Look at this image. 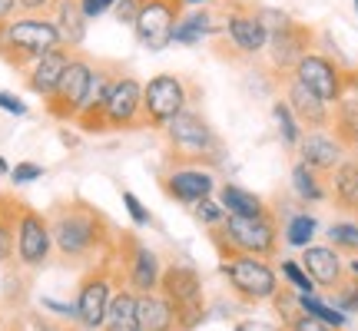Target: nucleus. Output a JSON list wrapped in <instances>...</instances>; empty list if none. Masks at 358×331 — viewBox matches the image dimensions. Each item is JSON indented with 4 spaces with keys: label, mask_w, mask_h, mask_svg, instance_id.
<instances>
[{
    "label": "nucleus",
    "mask_w": 358,
    "mask_h": 331,
    "mask_svg": "<svg viewBox=\"0 0 358 331\" xmlns=\"http://www.w3.org/2000/svg\"><path fill=\"white\" fill-rule=\"evenodd\" d=\"M50 235L53 252L60 255L64 265H93L110 245L116 242L113 222L103 216L100 209L80 196L60 199L50 205Z\"/></svg>",
    "instance_id": "f257e3e1"
},
{
    "label": "nucleus",
    "mask_w": 358,
    "mask_h": 331,
    "mask_svg": "<svg viewBox=\"0 0 358 331\" xmlns=\"http://www.w3.org/2000/svg\"><path fill=\"white\" fill-rule=\"evenodd\" d=\"M169 149V163H196V166H209L216 169L226 159V146L213 123L206 119L199 110L186 106L182 113H176L166 126L159 129Z\"/></svg>",
    "instance_id": "f03ea898"
},
{
    "label": "nucleus",
    "mask_w": 358,
    "mask_h": 331,
    "mask_svg": "<svg viewBox=\"0 0 358 331\" xmlns=\"http://www.w3.org/2000/svg\"><path fill=\"white\" fill-rule=\"evenodd\" d=\"M64 47L50 13H17L0 24V60L13 70H27L37 57Z\"/></svg>",
    "instance_id": "7ed1b4c3"
},
{
    "label": "nucleus",
    "mask_w": 358,
    "mask_h": 331,
    "mask_svg": "<svg viewBox=\"0 0 358 331\" xmlns=\"http://www.w3.org/2000/svg\"><path fill=\"white\" fill-rule=\"evenodd\" d=\"M123 281V272H120V262H116V249L110 245L106 252L93 262V265L83 268L77 285V325L83 331H100L103 328V315H106V305L110 298Z\"/></svg>",
    "instance_id": "20e7f679"
},
{
    "label": "nucleus",
    "mask_w": 358,
    "mask_h": 331,
    "mask_svg": "<svg viewBox=\"0 0 358 331\" xmlns=\"http://www.w3.org/2000/svg\"><path fill=\"white\" fill-rule=\"evenodd\" d=\"M213 232V245L219 255H259V258H272L279 252V222L272 216V209L262 216H226L222 226Z\"/></svg>",
    "instance_id": "39448f33"
},
{
    "label": "nucleus",
    "mask_w": 358,
    "mask_h": 331,
    "mask_svg": "<svg viewBox=\"0 0 358 331\" xmlns=\"http://www.w3.org/2000/svg\"><path fill=\"white\" fill-rule=\"evenodd\" d=\"M199 89L179 73H156L143 83V129H163L176 113L192 106Z\"/></svg>",
    "instance_id": "423d86ee"
},
{
    "label": "nucleus",
    "mask_w": 358,
    "mask_h": 331,
    "mask_svg": "<svg viewBox=\"0 0 358 331\" xmlns=\"http://www.w3.org/2000/svg\"><path fill=\"white\" fill-rule=\"evenodd\" d=\"M159 295L166 298L176 311L179 331H192L206 318V298H203V279L189 265H169L159 275Z\"/></svg>",
    "instance_id": "0eeeda50"
},
{
    "label": "nucleus",
    "mask_w": 358,
    "mask_h": 331,
    "mask_svg": "<svg viewBox=\"0 0 358 331\" xmlns=\"http://www.w3.org/2000/svg\"><path fill=\"white\" fill-rule=\"evenodd\" d=\"M219 272L229 279L232 292L239 295L249 305H262V302H272L275 292H279V275L275 268L268 265L266 258L259 255H226L219 262Z\"/></svg>",
    "instance_id": "6e6552de"
},
{
    "label": "nucleus",
    "mask_w": 358,
    "mask_h": 331,
    "mask_svg": "<svg viewBox=\"0 0 358 331\" xmlns=\"http://www.w3.org/2000/svg\"><path fill=\"white\" fill-rule=\"evenodd\" d=\"M292 77L302 83V87H308L319 100H325L329 106H335V103L342 100L348 93V87L358 80L355 70H348L345 64H338L335 57H329V53L322 50H308L299 64H295Z\"/></svg>",
    "instance_id": "1a4fd4ad"
},
{
    "label": "nucleus",
    "mask_w": 358,
    "mask_h": 331,
    "mask_svg": "<svg viewBox=\"0 0 358 331\" xmlns=\"http://www.w3.org/2000/svg\"><path fill=\"white\" fill-rule=\"evenodd\" d=\"M93 66H96L93 57L73 50V57H70V64H66V70H64V77H60V83H57V89L43 100V110H47L50 119H57V123H77L80 110H83V103H87V89H90V80H93Z\"/></svg>",
    "instance_id": "9d476101"
},
{
    "label": "nucleus",
    "mask_w": 358,
    "mask_h": 331,
    "mask_svg": "<svg viewBox=\"0 0 358 331\" xmlns=\"http://www.w3.org/2000/svg\"><path fill=\"white\" fill-rule=\"evenodd\" d=\"M113 249H116V262H120L127 288H133L136 295L159 288V275H163L159 255L143 242L136 232H116Z\"/></svg>",
    "instance_id": "9b49d317"
},
{
    "label": "nucleus",
    "mask_w": 358,
    "mask_h": 331,
    "mask_svg": "<svg viewBox=\"0 0 358 331\" xmlns=\"http://www.w3.org/2000/svg\"><path fill=\"white\" fill-rule=\"evenodd\" d=\"M222 43H229L236 57L243 60H256L266 53V43H268V30L266 24L259 20V13L252 3H243V0H232L226 7V17L219 24V34Z\"/></svg>",
    "instance_id": "f8f14e48"
},
{
    "label": "nucleus",
    "mask_w": 358,
    "mask_h": 331,
    "mask_svg": "<svg viewBox=\"0 0 358 331\" xmlns=\"http://www.w3.org/2000/svg\"><path fill=\"white\" fill-rule=\"evenodd\" d=\"M53 255V235H50V219L30 203H20L17 212V242H13V258L17 265L34 272L43 268Z\"/></svg>",
    "instance_id": "ddd939ff"
},
{
    "label": "nucleus",
    "mask_w": 358,
    "mask_h": 331,
    "mask_svg": "<svg viewBox=\"0 0 358 331\" xmlns=\"http://www.w3.org/2000/svg\"><path fill=\"white\" fill-rule=\"evenodd\" d=\"M182 3L179 0H143L140 13L133 20V37L146 53H163L173 47V30H176L179 17H182Z\"/></svg>",
    "instance_id": "4468645a"
},
{
    "label": "nucleus",
    "mask_w": 358,
    "mask_h": 331,
    "mask_svg": "<svg viewBox=\"0 0 358 331\" xmlns=\"http://www.w3.org/2000/svg\"><path fill=\"white\" fill-rule=\"evenodd\" d=\"M143 129V83L120 70L103 106V133H133Z\"/></svg>",
    "instance_id": "2eb2a0df"
},
{
    "label": "nucleus",
    "mask_w": 358,
    "mask_h": 331,
    "mask_svg": "<svg viewBox=\"0 0 358 331\" xmlns=\"http://www.w3.org/2000/svg\"><path fill=\"white\" fill-rule=\"evenodd\" d=\"M159 186L169 199H176L182 205H196L199 199L216 192V172L209 166L196 163H169L159 172Z\"/></svg>",
    "instance_id": "dca6fc26"
},
{
    "label": "nucleus",
    "mask_w": 358,
    "mask_h": 331,
    "mask_svg": "<svg viewBox=\"0 0 358 331\" xmlns=\"http://www.w3.org/2000/svg\"><path fill=\"white\" fill-rule=\"evenodd\" d=\"M308 50H315V30L308 24H299V20H289L285 27L272 30L266 43V57L272 73H292L295 64L306 57Z\"/></svg>",
    "instance_id": "f3484780"
},
{
    "label": "nucleus",
    "mask_w": 358,
    "mask_h": 331,
    "mask_svg": "<svg viewBox=\"0 0 358 331\" xmlns=\"http://www.w3.org/2000/svg\"><path fill=\"white\" fill-rule=\"evenodd\" d=\"M120 70H123V66L96 60V66H93V80H90V89H87V103H83L77 123H73L80 133H90V136H100L103 133V106H106L110 87H113V80L120 77Z\"/></svg>",
    "instance_id": "a211bd4d"
},
{
    "label": "nucleus",
    "mask_w": 358,
    "mask_h": 331,
    "mask_svg": "<svg viewBox=\"0 0 358 331\" xmlns=\"http://www.w3.org/2000/svg\"><path fill=\"white\" fill-rule=\"evenodd\" d=\"M299 159L312 166L315 172L329 176L335 166L348 159V146L338 140V133H332V129H306V136L299 142Z\"/></svg>",
    "instance_id": "6ab92c4d"
},
{
    "label": "nucleus",
    "mask_w": 358,
    "mask_h": 331,
    "mask_svg": "<svg viewBox=\"0 0 358 331\" xmlns=\"http://www.w3.org/2000/svg\"><path fill=\"white\" fill-rule=\"evenodd\" d=\"M282 87H285V103L292 106V113L299 116V123L308 129H332V106L325 100H319L308 87H302L292 73L282 77Z\"/></svg>",
    "instance_id": "aec40b11"
},
{
    "label": "nucleus",
    "mask_w": 358,
    "mask_h": 331,
    "mask_svg": "<svg viewBox=\"0 0 358 331\" xmlns=\"http://www.w3.org/2000/svg\"><path fill=\"white\" fill-rule=\"evenodd\" d=\"M70 57H73V50H70V47H57V50H50V53H43V57H37V60L27 66V70H20V77H24V87L30 89L34 96L47 100L53 89H57L60 77H64V70H66V64H70Z\"/></svg>",
    "instance_id": "412c9836"
},
{
    "label": "nucleus",
    "mask_w": 358,
    "mask_h": 331,
    "mask_svg": "<svg viewBox=\"0 0 358 331\" xmlns=\"http://www.w3.org/2000/svg\"><path fill=\"white\" fill-rule=\"evenodd\" d=\"M299 262L308 272V279L315 285H322V288H335L342 281V275H345L342 252H335L332 245H306Z\"/></svg>",
    "instance_id": "4be33fe9"
},
{
    "label": "nucleus",
    "mask_w": 358,
    "mask_h": 331,
    "mask_svg": "<svg viewBox=\"0 0 358 331\" xmlns=\"http://www.w3.org/2000/svg\"><path fill=\"white\" fill-rule=\"evenodd\" d=\"M50 20L57 24V34H60V43H64V47L80 50V47L87 43L90 17L83 13L80 0H57L50 7Z\"/></svg>",
    "instance_id": "5701e85b"
},
{
    "label": "nucleus",
    "mask_w": 358,
    "mask_h": 331,
    "mask_svg": "<svg viewBox=\"0 0 358 331\" xmlns=\"http://www.w3.org/2000/svg\"><path fill=\"white\" fill-rule=\"evenodd\" d=\"M219 34V24L209 7H192V10H182L176 30H173V43L179 47H203L206 40H213Z\"/></svg>",
    "instance_id": "b1692460"
},
{
    "label": "nucleus",
    "mask_w": 358,
    "mask_h": 331,
    "mask_svg": "<svg viewBox=\"0 0 358 331\" xmlns=\"http://www.w3.org/2000/svg\"><path fill=\"white\" fill-rule=\"evenodd\" d=\"M136 318H140V331H179L176 311L159 295V288L136 295Z\"/></svg>",
    "instance_id": "393cba45"
},
{
    "label": "nucleus",
    "mask_w": 358,
    "mask_h": 331,
    "mask_svg": "<svg viewBox=\"0 0 358 331\" xmlns=\"http://www.w3.org/2000/svg\"><path fill=\"white\" fill-rule=\"evenodd\" d=\"M100 331H140V318H136V292L120 285L106 305Z\"/></svg>",
    "instance_id": "a878e982"
},
{
    "label": "nucleus",
    "mask_w": 358,
    "mask_h": 331,
    "mask_svg": "<svg viewBox=\"0 0 358 331\" xmlns=\"http://www.w3.org/2000/svg\"><path fill=\"white\" fill-rule=\"evenodd\" d=\"M329 182V196H332L335 203L342 205V209H355L358 212V166L355 159H345V163H338L325 176Z\"/></svg>",
    "instance_id": "bb28decb"
},
{
    "label": "nucleus",
    "mask_w": 358,
    "mask_h": 331,
    "mask_svg": "<svg viewBox=\"0 0 358 331\" xmlns=\"http://www.w3.org/2000/svg\"><path fill=\"white\" fill-rule=\"evenodd\" d=\"M219 203L226 209V216H262V212H268V203L262 196L243 189L236 182H222L219 186Z\"/></svg>",
    "instance_id": "cd10ccee"
},
{
    "label": "nucleus",
    "mask_w": 358,
    "mask_h": 331,
    "mask_svg": "<svg viewBox=\"0 0 358 331\" xmlns=\"http://www.w3.org/2000/svg\"><path fill=\"white\" fill-rule=\"evenodd\" d=\"M292 192L302 199V203H325L329 199V182L322 172H315L312 166H306L302 159L292 166Z\"/></svg>",
    "instance_id": "c85d7f7f"
},
{
    "label": "nucleus",
    "mask_w": 358,
    "mask_h": 331,
    "mask_svg": "<svg viewBox=\"0 0 358 331\" xmlns=\"http://www.w3.org/2000/svg\"><path fill=\"white\" fill-rule=\"evenodd\" d=\"M17 212L20 199L10 192H0V265L13 262V242H17Z\"/></svg>",
    "instance_id": "c756f323"
},
{
    "label": "nucleus",
    "mask_w": 358,
    "mask_h": 331,
    "mask_svg": "<svg viewBox=\"0 0 358 331\" xmlns=\"http://www.w3.org/2000/svg\"><path fill=\"white\" fill-rule=\"evenodd\" d=\"M272 123H275V133H279L282 146L299 149V142L306 136V126L299 123V116L292 113V106L285 103V96H275V100H272Z\"/></svg>",
    "instance_id": "7c9ffc66"
},
{
    "label": "nucleus",
    "mask_w": 358,
    "mask_h": 331,
    "mask_svg": "<svg viewBox=\"0 0 358 331\" xmlns=\"http://www.w3.org/2000/svg\"><path fill=\"white\" fill-rule=\"evenodd\" d=\"M315 232H319L315 216H308V212H292V216L285 219L282 239H285V245H292V249H306V245H312Z\"/></svg>",
    "instance_id": "2f4dec72"
},
{
    "label": "nucleus",
    "mask_w": 358,
    "mask_h": 331,
    "mask_svg": "<svg viewBox=\"0 0 358 331\" xmlns=\"http://www.w3.org/2000/svg\"><path fill=\"white\" fill-rule=\"evenodd\" d=\"M299 311H306V315L325 321V325H332V328H345V321H348L345 311H338L332 302H322V298H315V292H312V295H299Z\"/></svg>",
    "instance_id": "473e14b6"
},
{
    "label": "nucleus",
    "mask_w": 358,
    "mask_h": 331,
    "mask_svg": "<svg viewBox=\"0 0 358 331\" xmlns=\"http://www.w3.org/2000/svg\"><path fill=\"white\" fill-rule=\"evenodd\" d=\"M329 245L342 255H358V222L355 219H338L329 226Z\"/></svg>",
    "instance_id": "72a5a7b5"
},
{
    "label": "nucleus",
    "mask_w": 358,
    "mask_h": 331,
    "mask_svg": "<svg viewBox=\"0 0 358 331\" xmlns=\"http://www.w3.org/2000/svg\"><path fill=\"white\" fill-rule=\"evenodd\" d=\"M279 272H282V279L289 281V288H292L295 295H312V292H315V281L308 279V272L302 268V262H299V258H282Z\"/></svg>",
    "instance_id": "f704fd0d"
},
{
    "label": "nucleus",
    "mask_w": 358,
    "mask_h": 331,
    "mask_svg": "<svg viewBox=\"0 0 358 331\" xmlns=\"http://www.w3.org/2000/svg\"><path fill=\"white\" fill-rule=\"evenodd\" d=\"M192 216H196V222H203L206 229H216V226H222V219H226V209H222L219 199L206 196V199H199V203L192 205Z\"/></svg>",
    "instance_id": "c9c22d12"
},
{
    "label": "nucleus",
    "mask_w": 358,
    "mask_h": 331,
    "mask_svg": "<svg viewBox=\"0 0 358 331\" xmlns=\"http://www.w3.org/2000/svg\"><path fill=\"white\" fill-rule=\"evenodd\" d=\"M335 288L338 292H335L332 305L338 311H345V315H358V281H338Z\"/></svg>",
    "instance_id": "e433bc0d"
},
{
    "label": "nucleus",
    "mask_w": 358,
    "mask_h": 331,
    "mask_svg": "<svg viewBox=\"0 0 358 331\" xmlns=\"http://www.w3.org/2000/svg\"><path fill=\"white\" fill-rule=\"evenodd\" d=\"M37 179H43V166L40 163L24 159V163L10 166V182L13 186H30V182H37Z\"/></svg>",
    "instance_id": "4c0bfd02"
},
{
    "label": "nucleus",
    "mask_w": 358,
    "mask_h": 331,
    "mask_svg": "<svg viewBox=\"0 0 358 331\" xmlns=\"http://www.w3.org/2000/svg\"><path fill=\"white\" fill-rule=\"evenodd\" d=\"M123 205H127L129 219H133V226H140V229H146V226L153 222V216H150V209H146V205L140 203V196H136V192L123 189Z\"/></svg>",
    "instance_id": "58836bf2"
},
{
    "label": "nucleus",
    "mask_w": 358,
    "mask_h": 331,
    "mask_svg": "<svg viewBox=\"0 0 358 331\" xmlns=\"http://www.w3.org/2000/svg\"><path fill=\"white\" fill-rule=\"evenodd\" d=\"M256 13H259V20L266 24L268 34H272V30H279V27H285L289 20H295L292 13H285L282 7H256Z\"/></svg>",
    "instance_id": "ea45409f"
},
{
    "label": "nucleus",
    "mask_w": 358,
    "mask_h": 331,
    "mask_svg": "<svg viewBox=\"0 0 358 331\" xmlns=\"http://www.w3.org/2000/svg\"><path fill=\"white\" fill-rule=\"evenodd\" d=\"M143 7V0H116L113 3V20L116 24H123V27H133V20H136V13H140Z\"/></svg>",
    "instance_id": "a19ab883"
},
{
    "label": "nucleus",
    "mask_w": 358,
    "mask_h": 331,
    "mask_svg": "<svg viewBox=\"0 0 358 331\" xmlns=\"http://www.w3.org/2000/svg\"><path fill=\"white\" fill-rule=\"evenodd\" d=\"M285 331H342V328H332V325H325V321L312 318L306 311H299L292 321H285Z\"/></svg>",
    "instance_id": "79ce46f5"
},
{
    "label": "nucleus",
    "mask_w": 358,
    "mask_h": 331,
    "mask_svg": "<svg viewBox=\"0 0 358 331\" xmlns=\"http://www.w3.org/2000/svg\"><path fill=\"white\" fill-rule=\"evenodd\" d=\"M0 113H10V116H27L30 113V106H27L17 93H7V89H0Z\"/></svg>",
    "instance_id": "37998d69"
},
{
    "label": "nucleus",
    "mask_w": 358,
    "mask_h": 331,
    "mask_svg": "<svg viewBox=\"0 0 358 331\" xmlns=\"http://www.w3.org/2000/svg\"><path fill=\"white\" fill-rule=\"evenodd\" d=\"M27 321H30L34 331H83L77 321H57V325H50V321H43L40 315H27Z\"/></svg>",
    "instance_id": "c03bdc74"
},
{
    "label": "nucleus",
    "mask_w": 358,
    "mask_h": 331,
    "mask_svg": "<svg viewBox=\"0 0 358 331\" xmlns=\"http://www.w3.org/2000/svg\"><path fill=\"white\" fill-rule=\"evenodd\" d=\"M116 0H80V7H83V13L90 17V24L93 20H100V17H106V13L113 10Z\"/></svg>",
    "instance_id": "a18cd8bd"
},
{
    "label": "nucleus",
    "mask_w": 358,
    "mask_h": 331,
    "mask_svg": "<svg viewBox=\"0 0 358 331\" xmlns=\"http://www.w3.org/2000/svg\"><path fill=\"white\" fill-rule=\"evenodd\" d=\"M43 308H47V311H53L60 321H77V305H64V302L43 298Z\"/></svg>",
    "instance_id": "49530a36"
},
{
    "label": "nucleus",
    "mask_w": 358,
    "mask_h": 331,
    "mask_svg": "<svg viewBox=\"0 0 358 331\" xmlns=\"http://www.w3.org/2000/svg\"><path fill=\"white\" fill-rule=\"evenodd\" d=\"M57 0H17V10L20 13H50V7Z\"/></svg>",
    "instance_id": "de8ad7c7"
},
{
    "label": "nucleus",
    "mask_w": 358,
    "mask_h": 331,
    "mask_svg": "<svg viewBox=\"0 0 358 331\" xmlns=\"http://www.w3.org/2000/svg\"><path fill=\"white\" fill-rule=\"evenodd\" d=\"M3 331H30V321L24 311H10V318L3 321Z\"/></svg>",
    "instance_id": "09e8293b"
},
{
    "label": "nucleus",
    "mask_w": 358,
    "mask_h": 331,
    "mask_svg": "<svg viewBox=\"0 0 358 331\" xmlns=\"http://www.w3.org/2000/svg\"><path fill=\"white\" fill-rule=\"evenodd\" d=\"M236 331H279L275 325H268V321H259V318H245L236 325Z\"/></svg>",
    "instance_id": "8fccbe9b"
},
{
    "label": "nucleus",
    "mask_w": 358,
    "mask_h": 331,
    "mask_svg": "<svg viewBox=\"0 0 358 331\" xmlns=\"http://www.w3.org/2000/svg\"><path fill=\"white\" fill-rule=\"evenodd\" d=\"M17 0H0V24H7L10 17H17Z\"/></svg>",
    "instance_id": "3c124183"
},
{
    "label": "nucleus",
    "mask_w": 358,
    "mask_h": 331,
    "mask_svg": "<svg viewBox=\"0 0 358 331\" xmlns=\"http://www.w3.org/2000/svg\"><path fill=\"white\" fill-rule=\"evenodd\" d=\"M179 3H182L186 10H192V7H213L216 0H179Z\"/></svg>",
    "instance_id": "603ef678"
},
{
    "label": "nucleus",
    "mask_w": 358,
    "mask_h": 331,
    "mask_svg": "<svg viewBox=\"0 0 358 331\" xmlns=\"http://www.w3.org/2000/svg\"><path fill=\"white\" fill-rule=\"evenodd\" d=\"M0 176H10V163H7V156H0Z\"/></svg>",
    "instance_id": "864d4df0"
},
{
    "label": "nucleus",
    "mask_w": 358,
    "mask_h": 331,
    "mask_svg": "<svg viewBox=\"0 0 358 331\" xmlns=\"http://www.w3.org/2000/svg\"><path fill=\"white\" fill-rule=\"evenodd\" d=\"M348 272L358 279V255H352V262H348Z\"/></svg>",
    "instance_id": "5fc2aeb1"
},
{
    "label": "nucleus",
    "mask_w": 358,
    "mask_h": 331,
    "mask_svg": "<svg viewBox=\"0 0 358 331\" xmlns=\"http://www.w3.org/2000/svg\"><path fill=\"white\" fill-rule=\"evenodd\" d=\"M348 149H358V126H355V133H352V140H348Z\"/></svg>",
    "instance_id": "6e6d98bb"
},
{
    "label": "nucleus",
    "mask_w": 358,
    "mask_h": 331,
    "mask_svg": "<svg viewBox=\"0 0 358 331\" xmlns=\"http://www.w3.org/2000/svg\"><path fill=\"white\" fill-rule=\"evenodd\" d=\"M0 331H3V311H0Z\"/></svg>",
    "instance_id": "4d7b16f0"
},
{
    "label": "nucleus",
    "mask_w": 358,
    "mask_h": 331,
    "mask_svg": "<svg viewBox=\"0 0 358 331\" xmlns=\"http://www.w3.org/2000/svg\"><path fill=\"white\" fill-rule=\"evenodd\" d=\"M352 159H355V166H358V149H355V156H352Z\"/></svg>",
    "instance_id": "13d9d810"
},
{
    "label": "nucleus",
    "mask_w": 358,
    "mask_h": 331,
    "mask_svg": "<svg viewBox=\"0 0 358 331\" xmlns=\"http://www.w3.org/2000/svg\"><path fill=\"white\" fill-rule=\"evenodd\" d=\"M355 13H358V0H355Z\"/></svg>",
    "instance_id": "bf43d9fd"
}]
</instances>
